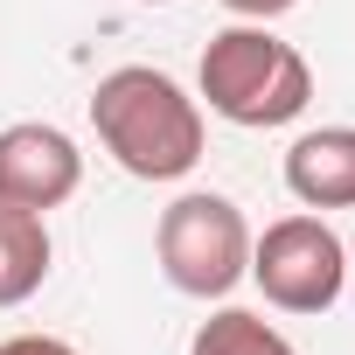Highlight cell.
Listing matches in <instances>:
<instances>
[{
  "label": "cell",
  "instance_id": "6da1fadb",
  "mask_svg": "<svg viewBox=\"0 0 355 355\" xmlns=\"http://www.w3.org/2000/svg\"><path fill=\"white\" fill-rule=\"evenodd\" d=\"M91 125L105 139V153L139 174V182H182V174L202 160V112L196 98L146 70V63H125L112 77H98L91 91Z\"/></svg>",
  "mask_w": 355,
  "mask_h": 355
},
{
  "label": "cell",
  "instance_id": "7a4b0ae2",
  "mask_svg": "<svg viewBox=\"0 0 355 355\" xmlns=\"http://www.w3.org/2000/svg\"><path fill=\"white\" fill-rule=\"evenodd\" d=\"M202 98H209L216 119L265 132V125H286V119L306 112L313 70L293 42H279L265 28H223L202 49Z\"/></svg>",
  "mask_w": 355,
  "mask_h": 355
},
{
  "label": "cell",
  "instance_id": "3957f363",
  "mask_svg": "<svg viewBox=\"0 0 355 355\" xmlns=\"http://www.w3.org/2000/svg\"><path fill=\"white\" fill-rule=\"evenodd\" d=\"M160 272L174 293H189V300H223L244 272H251V230L237 216L230 196H182V202H167L160 209Z\"/></svg>",
  "mask_w": 355,
  "mask_h": 355
},
{
  "label": "cell",
  "instance_id": "277c9868",
  "mask_svg": "<svg viewBox=\"0 0 355 355\" xmlns=\"http://www.w3.org/2000/svg\"><path fill=\"white\" fill-rule=\"evenodd\" d=\"M251 279L286 313H327L348 286V251L320 216H279L251 244Z\"/></svg>",
  "mask_w": 355,
  "mask_h": 355
},
{
  "label": "cell",
  "instance_id": "5b68a950",
  "mask_svg": "<svg viewBox=\"0 0 355 355\" xmlns=\"http://www.w3.org/2000/svg\"><path fill=\"white\" fill-rule=\"evenodd\" d=\"M77 182H84V153L70 146V132H56L42 119H21L0 132V209L42 216V209L70 202Z\"/></svg>",
  "mask_w": 355,
  "mask_h": 355
},
{
  "label": "cell",
  "instance_id": "8992f818",
  "mask_svg": "<svg viewBox=\"0 0 355 355\" xmlns=\"http://www.w3.org/2000/svg\"><path fill=\"white\" fill-rule=\"evenodd\" d=\"M286 189L306 209H355V125H320L286 146Z\"/></svg>",
  "mask_w": 355,
  "mask_h": 355
},
{
  "label": "cell",
  "instance_id": "52a82bcc",
  "mask_svg": "<svg viewBox=\"0 0 355 355\" xmlns=\"http://www.w3.org/2000/svg\"><path fill=\"white\" fill-rule=\"evenodd\" d=\"M49 279V230L28 209H0V306H21Z\"/></svg>",
  "mask_w": 355,
  "mask_h": 355
},
{
  "label": "cell",
  "instance_id": "ba28073f",
  "mask_svg": "<svg viewBox=\"0 0 355 355\" xmlns=\"http://www.w3.org/2000/svg\"><path fill=\"white\" fill-rule=\"evenodd\" d=\"M189 355H300V348H293L279 327H265L258 313H244V306H223L216 320H202V327H196Z\"/></svg>",
  "mask_w": 355,
  "mask_h": 355
},
{
  "label": "cell",
  "instance_id": "9c48e42d",
  "mask_svg": "<svg viewBox=\"0 0 355 355\" xmlns=\"http://www.w3.org/2000/svg\"><path fill=\"white\" fill-rule=\"evenodd\" d=\"M0 355H77V348L56 334H15V341H0Z\"/></svg>",
  "mask_w": 355,
  "mask_h": 355
},
{
  "label": "cell",
  "instance_id": "30bf717a",
  "mask_svg": "<svg viewBox=\"0 0 355 355\" xmlns=\"http://www.w3.org/2000/svg\"><path fill=\"white\" fill-rule=\"evenodd\" d=\"M230 15H244V21H272V15H286V8H300V0H223Z\"/></svg>",
  "mask_w": 355,
  "mask_h": 355
},
{
  "label": "cell",
  "instance_id": "8fae6325",
  "mask_svg": "<svg viewBox=\"0 0 355 355\" xmlns=\"http://www.w3.org/2000/svg\"><path fill=\"white\" fill-rule=\"evenodd\" d=\"M146 8H160V0H146Z\"/></svg>",
  "mask_w": 355,
  "mask_h": 355
}]
</instances>
